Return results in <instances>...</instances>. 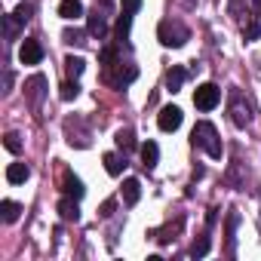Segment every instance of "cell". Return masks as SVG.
Masks as SVG:
<instances>
[{"label":"cell","instance_id":"cell-12","mask_svg":"<svg viewBox=\"0 0 261 261\" xmlns=\"http://www.w3.org/2000/svg\"><path fill=\"white\" fill-rule=\"evenodd\" d=\"M185 77H188V74H185V68H178V65H175V68H169V71H166V89H169V92H178V89H181V83H185Z\"/></svg>","mask_w":261,"mask_h":261},{"label":"cell","instance_id":"cell-8","mask_svg":"<svg viewBox=\"0 0 261 261\" xmlns=\"http://www.w3.org/2000/svg\"><path fill=\"white\" fill-rule=\"evenodd\" d=\"M139 197H142V185H139V178H126V181H123V203H126V206H136Z\"/></svg>","mask_w":261,"mask_h":261},{"label":"cell","instance_id":"cell-13","mask_svg":"<svg viewBox=\"0 0 261 261\" xmlns=\"http://www.w3.org/2000/svg\"><path fill=\"white\" fill-rule=\"evenodd\" d=\"M59 212H62L65 221H77V218H80V209H77V200H74V197H65V200L59 203Z\"/></svg>","mask_w":261,"mask_h":261},{"label":"cell","instance_id":"cell-2","mask_svg":"<svg viewBox=\"0 0 261 261\" xmlns=\"http://www.w3.org/2000/svg\"><path fill=\"white\" fill-rule=\"evenodd\" d=\"M157 37H160V43L163 46H185L188 40H191V31L178 22V19H166V22H160V28H157Z\"/></svg>","mask_w":261,"mask_h":261},{"label":"cell","instance_id":"cell-28","mask_svg":"<svg viewBox=\"0 0 261 261\" xmlns=\"http://www.w3.org/2000/svg\"><path fill=\"white\" fill-rule=\"evenodd\" d=\"M62 37H65V43H86V40H83V34H80V31H65V34H62Z\"/></svg>","mask_w":261,"mask_h":261},{"label":"cell","instance_id":"cell-30","mask_svg":"<svg viewBox=\"0 0 261 261\" xmlns=\"http://www.w3.org/2000/svg\"><path fill=\"white\" fill-rule=\"evenodd\" d=\"M252 7H255V19H261V0H252Z\"/></svg>","mask_w":261,"mask_h":261},{"label":"cell","instance_id":"cell-15","mask_svg":"<svg viewBox=\"0 0 261 261\" xmlns=\"http://www.w3.org/2000/svg\"><path fill=\"white\" fill-rule=\"evenodd\" d=\"M105 31H108V25H105V16L95 10V13L89 16V34H95V37H105Z\"/></svg>","mask_w":261,"mask_h":261},{"label":"cell","instance_id":"cell-10","mask_svg":"<svg viewBox=\"0 0 261 261\" xmlns=\"http://www.w3.org/2000/svg\"><path fill=\"white\" fill-rule=\"evenodd\" d=\"M157 160H160V148H157V142H145V145H142V163H145V169H154Z\"/></svg>","mask_w":261,"mask_h":261},{"label":"cell","instance_id":"cell-18","mask_svg":"<svg viewBox=\"0 0 261 261\" xmlns=\"http://www.w3.org/2000/svg\"><path fill=\"white\" fill-rule=\"evenodd\" d=\"M117 148H123V151H133V148H136L133 129H120V133H117Z\"/></svg>","mask_w":261,"mask_h":261},{"label":"cell","instance_id":"cell-24","mask_svg":"<svg viewBox=\"0 0 261 261\" xmlns=\"http://www.w3.org/2000/svg\"><path fill=\"white\" fill-rule=\"evenodd\" d=\"M227 13H230V19H237V22H243V0H227Z\"/></svg>","mask_w":261,"mask_h":261},{"label":"cell","instance_id":"cell-4","mask_svg":"<svg viewBox=\"0 0 261 261\" xmlns=\"http://www.w3.org/2000/svg\"><path fill=\"white\" fill-rule=\"evenodd\" d=\"M181 108H175V105H166L160 114H157V126L163 129V133H175V129L181 126Z\"/></svg>","mask_w":261,"mask_h":261},{"label":"cell","instance_id":"cell-5","mask_svg":"<svg viewBox=\"0 0 261 261\" xmlns=\"http://www.w3.org/2000/svg\"><path fill=\"white\" fill-rule=\"evenodd\" d=\"M230 120H233L237 126H249L252 108H249V101H243V95H233V101H230Z\"/></svg>","mask_w":261,"mask_h":261},{"label":"cell","instance_id":"cell-23","mask_svg":"<svg viewBox=\"0 0 261 261\" xmlns=\"http://www.w3.org/2000/svg\"><path fill=\"white\" fill-rule=\"evenodd\" d=\"M59 95H62L65 101H71V98H77V95H80V86L68 80V83H62V92H59Z\"/></svg>","mask_w":261,"mask_h":261},{"label":"cell","instance_id":"cell-21","mask_svg":"<svg viewBox=\"0 0 261 261\" xmlns=\"http://www.w3.org/2000/svg\"><path fill=\"white\" fill-rule=\"evenodd\" d=\"M4 145H7V151H10V154H19V151H22V139H19V133H7Z\"/></svg>","mask_w":261,"mask_h":261},{"label":"cell","instance_id":"cell-14","mask_svg":"<svg viewBox=\"0 0 261 261\" xmlns=\"http://www.w3.org/2000/svg\"><path fill=\"white\" fill-rule=\"evenodd\" d=\"M83 68H86V62H83L80 56H68V59H65V71H68V77L77 80V77L83 74Z\"/></svg>","mask_w":261,"mask_h":261},{"label":"cell","instance_id":"cell-1","mask_svg":"<svg viewBox=\"0 0 261 261\" xmlns=\"http://www.w3.org/2000/svg\"><path fill=\"white\" fill-rule=\"evenodd\" d=\"M191 139H194V145L197 148H203L212 160H221V154H224V148H221V139H218V129L212 126V123H206V120H200L197 126H194V133H191Z\"/></svg>","mask_w":261,"mask_h":261},{"label":"cell","instance_id":"cell-6","mask_svg":"<svg viewBox=\"0 0 261 261\" xmlns=\"http://www.w3.org/2000/svg\"><path fill=\"white\" fill-rule=\"evenodd\" d=\"M19 59H22V65H40V59H43V46H40L37 40H25L22 49H19Z\"/></svg>","mask_w":261,"mask_h":261},{"label":"cell","instance_id":"cell-29","mask_svg":"<svg viewBox=\"0 0 261 261\" xmlns=\"http://www.w3.org/2000/svg\"><path fill=\"white\" fill-rule=\"evenodd\" d=\"M114 209H117V200H105V203H101V209H98V212H101V215H105V218H108V215H114Z\"/></svg>","mask_w":261,"mask_h":261},{"label":"cell","instance_id":"cell-7","mask_svg":"<svg viewBox=\"0 0 261 261\" xmlns=\"http://www.w3.org/2000/svg\"><path fill=\"white\" fill-rule=\"evenodd\" d=\"M62 191H65L68 197H74V200H80V197L86 194V188L80 185V178H77V175H71V172H65V175H62Z\"/></svg>","mask_w":261,"mask_h":261},{"label":"cell","instance_id":"cell-16","mask_svg":"<svg viewBox=\"0 0 261 261\" xmlns=\"http://www.w3.org/2000/svg\"><path fill=\"white\" fill-rule=\"evenodd\" d=\"M0 212H4V221H16L19 218V212H22V206L19 203H13V200H4V203H0Z\"/></svg>","mask_w":261,"mask_h":261},{"label":"cell","instance_id":"cell-17","mask_svg":"<svg viewBox=\"0 0 261 261\" xmlns=\"http://www.w3.org/2000/svg\"><path fill=\"white\" fill-rule=\"evenodd\" d=\"M101 160H105V169H108V175H120V172H123V166H126V163H123L117 154H105Z\"/></svg>","mask_w":261,"mask_h":261},{"label":"cell","instance_id":"cell-19","mask_svg":"<svg viewBox=\"0 0 261 261\" xmlns=\"http://www.w3.org/2000/svg\"><path fill=\"white\" fill-rule=\"evenodd\" d=\"M31 16H34V4H28V0H25V4H19V7H16V13H13V19H16L19 25H25Z\"/></svg>","mask_w":261,"mask_h":261},{"label":"cell","instance_id":"cell-20","mask_svg":"<svg viewBox=\"0 0 261 261\" xmlns=\"http://www.w3.org/2000/svg\"><path fill=\"white\" fill-rule=\"evenodd\" d=\"M43 83H46V80H43L40 74H37V77H31V80L25 83V86H28V95H31V101H34V105L40 101V86H43Z\"/></svg>","mask_w":261,"mask_h":261},{"label":"cell","instance_id":"cell-25","mask_svg":"<svg viewBox=\"0 0 261 261\" xmlns=\"http://www.w3.org/2000/svg\"><path fill=\"white\" fill-rule=\"evenodd\" d=\"M129 22H133V16L123 13V16H120V22H117V37H120V40H126V34H129Z\"/></svg>","mask_w":261,"mask_h":261},{"label":"cell","instance_id":"cell-26","mask_svg":"<svg viewBox=\"0 0 261 261\" xmlns=\"http://www.w3.org/2000/svg\"><path fill=\"white\" fill-rule=\"evenodd\" d=\"M206 252H209V237H203V240H200V243H194V249H191V255H194V258H203Z\"/></svg>","mask_w":261,"mask_h":261},{"label":"cell","instance_id":"cell-3","mask_svg":"<svg viewBox=\"0 0 261 261\" xmlns=\"http://www.w3.org/2000/svg\"><path fill=\"white\" fill-rule=\"evenodd\" d=\"M218 101H221V89H218L215 83H203V86H197V92H194V105H197L200 111H212Z\"/></svg>","mask_w":261,"mask_h":261},{"label":"cell","instance_id":"cell-22","mask_svg":"<svg viewBox=\"0 0 261 261\" xmlns=\"http://www.w3.org/2000/svg\"><path fill=\"white\" fill-rule=\"evenodd\" d=\"M243 37H246V40H258V37H261V19L252 22V25H243Z\"/></svg>","mask_w":261,"mask_h":261},{"label":"cell","instance_id":"cell-11","mask_svg":"<svg viewBox=\"0 0 261 261\" xmlns=\"http://www.w3.org/2000/svg\"><path fill=\"white\" fill-rule=\"evenodd\" d=\"M28 175H31V169L25 163H10V169H7V181L10 185H22V181H28Z\"/></svg>","mask_w":261,"mask_h":261},{"label":"cell","instance_id":"cell-27","mask_svg":"<svg viewBox=\"0 0 261 261\" xmlns=\"http://www.w3.org/2000/svg\"><path fill=\"white\" fill-rule=\"evenodd\" d=\"M142 10V0H123V13H129V16H136Z\"/></svg>","mask_w":261,"mask_h":261},{"label":"cell","instance_id":"cell-9","mask_svg":"<svg viewBox=\"0 0 261 261\" xmlns=\"http://www.w3.org/2000/svg\"><path fill=\"white\" fill-rule=\"evenodd\" d=\"M59 16L74 22V19L83 16V4H80V0H62V4H59Z\"/></svg>","mask_w":261,"mask_h":261}]
</instances>
